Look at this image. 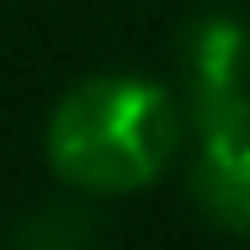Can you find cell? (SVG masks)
I'll list each match as a JSON object with an SVG mask.
<instances>
[{
  "mask_svg": "<svg viewBox=\"0 0 250 250\" xmlns=\"http://www.w3.org/2000/svg\"><path fill=\"white\" fill-rule=\"evenodd\" d=\"M181 144V112L154 80L96 75L69 85L43 128V154L69 192H139L165 176Z\"/></svg>",
  "mask_w": 250,
  "mask_h": 250,
  "instance_id": "obj_1",
  "label": "cell"
},
{
  "mask_svg": "<svg viewBox=\"0 0 250 250\" xmlns=\"http://www.w3.org/2000/svg\"><path fill=\"white\" fill-rule=\"evenodd\" d=\"M187 112L197 139L250 133V27L234 11H208L187 32Z\"/></svg>",
  "mask_w": 250,
  "mask_h": 250,
  "instance_id": "obj_2",
  "label": "cell"
},
{
  "mask_svg": "<svg viewBox=\"0 0 250 250\" xmlns=\"http://www.w3.org/2000/svg\"><path fill=\"white\" fill-rule=\"evenodd\" d=\"M192 197L208 224L229 234H250V133L202 139L197 165H192Z\"/></svg>",
  "mask_w": 250,
  "mask_h": 250,
  "instance_id": "obj_3",
  "label": "cell"
},
{
  "mask_svg": "<svg viewBox=\"0 0 250 250\" xmlns=\"http://www.w3.org/2000/svg\"><path fill=\"white\" fill-rule=\"evenodd\" d=\"M11 240L16 250H91L96 218L85 213V202H38Z\"/></svg>",
  "mask_w": 250,
  "mask_h": 250,
  "instance_id": "obj_4",
  "label": "cell"
}]
</instances>
